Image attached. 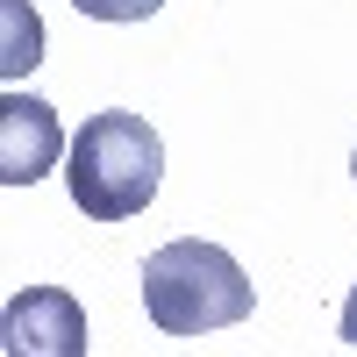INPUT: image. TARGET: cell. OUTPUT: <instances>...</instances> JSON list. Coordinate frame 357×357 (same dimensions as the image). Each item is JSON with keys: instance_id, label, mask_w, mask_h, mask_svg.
Masks as SVG:
<instances>
[{"instance_id": "cell-6", "label": "cell", "mask_w": 357, "mask_h": 357, "mask_svg": "<svg viewBox=\"0 0 357 357\" xmlns=\"http://www.w3.org/2000/svg\"><path fill=\"white\" fill-rule=\"evenodd\" d=\"M79 15H93V22H151L165 0H72Z\"/></svg>"}, {"instance_id": "cell-7", "label": "cell", "mask_w": 357, "mask_h": 357, "mask_svg": "<svg viewBox=\"0 0 357 357\" xmlns=\"http://www.w3.org/2000/svg\"><path fill=\"white\" fill-rule=\"evenodd\" d=\"M336 336H343V343L357 350V286L343 293V314H336Z\"/></svg>"}, {"instance_id": "cell-8", "label": "cell", "mask_w": 357, "mask_h": 357, "mask_svg": "<svg viewBox=\"0 0 357 357\" xmlns=\"http://www.w3.org/2000/svg\"><path fill=\"white\" fill-rule=\"evenodd\" d=\"M350 178H357V151H350Z\"/></svg>"}, {"instance_id": "cell-5", "label": "cell", "mask_w": 357, "mask_h": 357, "mask_svg": "<svg viewBox=\"0 0 357 357\" xmlns=\"http://www.w3.org/2000/svg\"><path fill=\"white\" fill-rule=\"evenodd\" d=\"M0 15H8V50H0V65H8V79H22L43 57V29H36V15H29L22 0H0Z\"/></svg>"}, {"instance_id": "cell-3", "label": "cell", "mask_w": 357, "mask_h": 357, "mask_svg": "<svg viewBox=\"0 0 357 357\" xmlns=\"http://www.w3.org/2000/svg\"><path fill=\"white\" fill-rule=\"evenodd\" d=\"M0 343L15 357H86L93 336H86V314L65 286H29L0 314Z\"/></svg>"}, {"instance_id": "cell-4", "label": "cell", "mask_w": 357, "mask_h": 357, "mask_svg": "<svg viewBox=\"0 0 357 357\" xmlns=\"http://www.w3.org/2000/svg\"><path fill=\"white\" fill-rule=\"evenodd\" d=\"M57 158H65L57 107L36 93H8L0 100V186H36Z\"/></svg>"}, {"instance_id": "cell-1", "label": "cell", "mask_w": 357, "mask_h": 357, "mask_svg": "<svg viewBox=\"0 0 357 357\" xmlns=\"http://www.w3.org/2000/svg\"><path fill=\"white\" fill-rule=\"evenodd\" d=\"M65 186H72V207L86 222H129L158 200L165 186V143L143 114H86V129L72 136L65 151Z\"/></svg>"}, {"instance_id": "cell-2", "label": "cell", "mask_w": 357, "mask_h": 357, "mask_svg": "<svg viewBox=\"0 0 357 357\" xmlns=\"http://www.w3.org/2000/svg\"><path fill=\"white\" fill-rule=\"evenodd\" d=\"M250 279L222 243L178 236V243L143 257V307L165 336H207V329H236L250 314Z\"/></svg>"}]
</instances>
